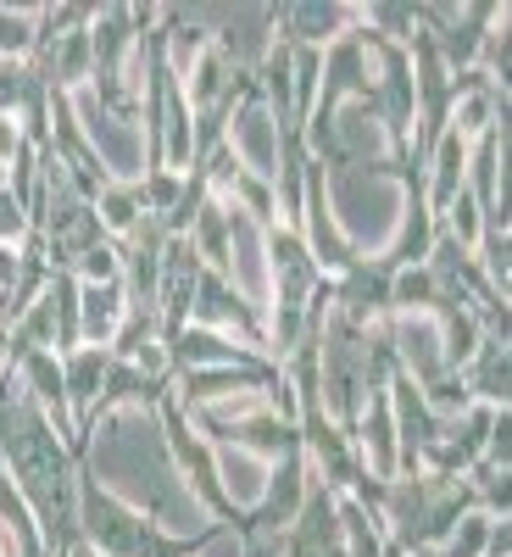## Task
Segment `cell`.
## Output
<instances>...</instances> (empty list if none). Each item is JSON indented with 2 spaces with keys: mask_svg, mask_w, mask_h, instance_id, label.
<instances>
[{
  "mask_svg": "<svg viewBox=\"0 0 512 557\" xmlns=\"http://www.w3.org/2000/svg\"><path fill=\"white\" fill-rule=\"evenodd\" d=\"M78 474L96 480L112 502L134 507L151 530L173 541H201L217 519L196 502V491L184 485L178 462L162 435L157 407H112L84 430L78 446Z\"/></svg>",
  "mask_w": 512,
  "mask_h": 557,
  "instance_id": "cell-1",
  "label": "cell"
},
{
  "mask_svg": "<svg viewBox=\"0 0 512 557\" xmlns=\"http://www.w3.org/2000/svg\"><path fill=\"white\" fill-rule=\"evenodd\" d=\"M329 223L357 262H379L407 212V178L396 168H323Z\"/></svg>",
  "mask_w": 512,
  "mask_h": 557,
  "instance_id": "cell-2",
  "label": "cell"
},
{
  "mask_svg": "<svg viewBox=\"0 0 512 557\" xmlns=\"http://www.w3.org/2000/svg\"><path fill=\"white\" fill-rule=\"evenodd\" d=\"M67 112H73V128H78V139L89 146V157H96V168H101V178L107 184H134L151 173V146H146V123L139 117H128V112H117V107H107L101 96H96V84H78V89H67Z\"/></svg>",
  "mask_w": 512,
  "mask_h": 557,
  "instance_id": "cell-3",
  "label": "cell"
},
{
  "mask_svg": "<svg viewBox=\"0 0 512 557\" xmlns=\"http://www.w3.org/2000/svg\"><path fill=\"white\" fill-rule=\"evenodd\" d=\"M285 128L273 123V112L262 107V96H246L235 112H228V128H223V151L235 157V168L246 178H262L273 184L278 162H285Z\"/></svg>",
  "mask_w": 512,
  "mask_h": 557,
  "instance_id": "cell-4",
  "label": "cell"
},
{
  "mask_svg": "<svg viewBox=\"0 0 512 557\" xmlns=\"http://www.w3.org/2000/svg\"><path fill=\"white\" fill-rule=\"evenodd\" d=\"M190 323H196V330H212V335L240 341V346H246V351H257V357H267V318H262V312H251V307H246L235 290H228L212 268H201V278H196ZM267 362H273V357H267Z\"/></svg>",
  "mask_w": 512,
  "mask_h": 557,
  "instance_id": "cell-5",
  "label": "cell"
},
{
  "mask_svg": "<svg viewBox=\"0 0 512 557\" xmlns=\"http://www.w3.org/2000/svg\"><path fill=\"white\" fill-rule=\"evenodd\" d=\"M462 190L474 196V207L485 218V240L507 235V123H496L479 139H469V173H462Z\"/></svg>",
  "mask_w": 512,
  "mask_h": 557,
  "instance_id": "cell-6",
  "label": "cell"
},
{
  "mask_svg": "<svg viewBox=\"0 0 512 557\" xmlns=\"http://www.w3.org/2000/svg\"><path fill=\"white\" fill-rule=\"evenodd\" d=\"M312 485H317V474H312V462H307V451H301V441H296L285 457H273L267 496H262V507L251 513V524H240V530H278V535H285V530L296 524V513L307 507Z\"/></svg>",
  "mask_w": 512,
  "mask_h": 557,
  "instance_id": "cell-7",
  "label": "cell"
},
{
  "mask_svg": "<svg viewBox=\"0 0 512 557\" xmlns=\"http://www.w3.org/2000/svg\"><path fill=\"white\" fill-rule=\"evenodd\" d=\"M212 469H217V491H223L228 519H251L262 507V496H267L273 462L246 451V446H212Z\"/></svg>",
  "mask_w": 512,
  "mask_h": 557,
  "instance_id": "cell-8",
  "label": "cell"
},
{
  "mask_svg": "<svg viewBox=\"0 0 512 557\" xmlns=\"http://www.w3.org/2000/svg\"><path fill=\"white\" fill-rule=\"evenodd\" d=\"M357 34V7L340 0H296V7H278V39L285 45H307V51H329L335 39Z\"/></svg>",
  "mask_w": 512,
  "mask_h": 557,
  "instance_id": "cell-9",
  "label": "cell"
},
{
  "mask_svg": "<svg viewBox=\"0 0 512 557\" xmlns=\"http://www.w3.org/2000/svg\"><path fill=\"white\" fill-rule=\"evenodd\" d=\"M107 374H112V351H101V346H78V351L62 357V385H67V407H73V424H78V446H84L89 418L101 407Z\"/></svg>",
  "mask_w": 512,
  "mask_h": 557,
  "instance_id": "cell-10",
  "label": "cell"
},
{
  "mask_svg": "<svg viewBox=\"0 0 512 557\" xmlns=\"http://www.w3.org/2000/svg\"><path fill=\"white\" fill-rule=\"evenodd\" d=\"M167 357H173V374H190V368H240V362H267V357L246 351L240 341L212 335V330H196V323H184V330L167 341Z\"/></svg>",
  "mask_w": 512,
  "mask_h": 557,
  "instance_id": "cell-11",
  "label": "cell"
},
{
  "mask_svg": "<svg viewBox=\"0 0 512 557\" xmlns=\"http://www.w3.org/2000/svg\"><path fill=\"white\" fill-rule=\"evenodd\" d=\"M123 318H128L123 285H78V346L112 351L123 335Z\"/></svg>",
  "mask_w": 512,
  "mask_h": 557,
  "instance_id": "cell-12",
  "label": "cell"
},
{
  "mask_svg": "<svg viewBox=\"0 0 512 557\" xmlns=\"http://www.w3.org/2000/svg\"><path fill=\"white\" fill-rule=\"evenodd\" d=\"M462 391L479 407H507V330H485L479 351L457 368Z\"/></svg>",
  "mask_w": 512,
  "mask_h": 557,
  "instance_id": "cell-13",
  "label": "cell"
},
{
  "mask_svg": "<svg viewBox=\"0 0 512 557\" xmlns=\"http://www.w3.org/2000/svg\"><path fill=\"white\" fill-rule=\"evenodd\" d=\"M335 524H340V546H346V557H390L385 519H379L367 502H357L351 491H335Z\"/></svg>",
  "mask_w": 512,
  "mask_h": 557,
  "instance_id": "cell-14",
  "label": "cell"
},
{
  "mask_svg": "<svg viewBox=\"0 0 512 557\" xmlns=\"http://www.w3.org/2000/svg\"><path fill=\"white\" fill-rule=\"evenodd\" d=\"M139 218H146V207H139V190H128V184H101V196H96V223H101V235L107 240H128Z\"/></svg>",
  "mask_w": 512,
  "mask_h": 557,
  "instance_id": "cell-15",
  "label": "cell"
},
{
  "mask_svg": "<svg viewBox=\"0 0 512 557\" xmlns=\"http://www.w3.org/2000/svg\"><path fill=\"white\" fill-rule=\"evenodd\" d=\"M39 39V7H0V62H28Z\"/></svg>",
  "mask_w": 512,
  "mask_h": 557,
  "instance_id": "cell-16",
  "label": "cell"
},
{
  "mask_svg": "<svg viewBox=\"0 0 512 557\" xmlns=\"http://www.w3.org/2000/svg\"><path fill=\"white\" fill-rule=\"evenodd\" d=\"M496 524H501V519H490V513H479V507H469V513L451 524V535H446L435 552H440V557H485Z\"/></svg>",
  "mask_w": 512,
  "mask_h": 557,
  "instance_id": "cell-17",
  "label": "cell"
},
{
  "mask_svg": "<svg viewBox=\"0 0 512 557\" xmlns=\"http://www.w3.org/2000/svg\"><path fill=\"white\" fill-rule=\"evenodd\" d=\"M62 273H73L78 285H117L123 278V251H117V240H96L89 251H78Z\"/></svg>",
  "mask_w": 512,
  "mask_h": 557,
  "instance_id": "cell-18",
  "label": "cell"
},
{
  "mask_svg": "<svg viewBox=\"0 0 512 557\" xmlns=\"http://www.w3.org/2000/svg\"><path fill=\"white\" fill-rule=\"evenodd\" d=\"M28 235H34L28 207L12 190H0V246H28Z\"/></svg>",
  "mask_w": 512,
  "mask_h": 557,
  "instance_id": "cell-19",
  "label": "cell"
},
{
  "mask_svg": "<svg viewBox=\"0 0 512 557\" xmlns=\"http://www.w3.org/2000/svg\"><path fill=\"white\" fill-rule=\"evenodd\" d=\"M190 557H246V535H240V524H212V530L190 546Z\"/></svg>",
  "mask_w": 512,
  "mask_h": 557,
  "instance_id": "cell-20",
  "label": "cell"
},
{
  "mask_svg": "<svg viewBox=\"0 0 512 557\" xmlns=\"http://www.w3.org/2000/svg\"><path fill=\"white\" fill-rule=\"evenodd\" d=\"M17 278H23V246H0V296H12Z\"/></svg>",
  "mask_w": 512,
  "mask_h": 557,
  "instance_id": "cell-21",
  "label": "cell"
},
{
  "mask_svg": "<svg viewBox=\"0 0 512 557\" xmlns=\"http://www.w3.org/2000/svg\"><path fill=\"white\" fill-rule=\"evenodd\" d=\"M0 557H12V552H7V535H0Z\"/></svg>",
  "mask_w": 512,
  "mask_h": 557,
  "instance_id": "cell-22",
  "label": "cell"
}]
</instances>
